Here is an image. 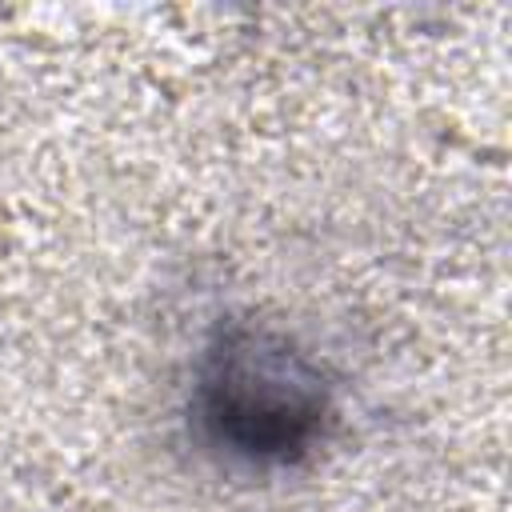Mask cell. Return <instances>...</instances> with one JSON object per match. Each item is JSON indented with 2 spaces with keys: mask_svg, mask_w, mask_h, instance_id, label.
<instances>
[{
  "mask_svg": "<svg viewBox=\"0 0 512 512\" xmlns=\"http://www.w3.org/2000/svg\"><path fill=\"white\" fill-rule=\"evenodd\" d=\"M192 412L212 448L248 464H292L324 436L328 384L280 332L228 324L208 344Z\"/></svg>",
  "mask_w": 512,
  "mask_h": 512,
  "instance_id": "1",
  "label": "cell"
}]
</instances>
